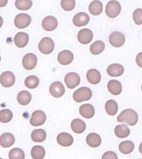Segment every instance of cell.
<instances>
[{
    "instance_id": "6da1fadb",
    "label": "cell",
    "mask_w": 142,
    "mask_h": 159,
    "mask_svg": "<svg viewBox=\"0 0 142 159\" xmlns=\"http://www.w3.org/2000/svg\"><path fill=\"white\" fill-rule=\"evenodd\" d=\"M138 113L136 111L132 109H126L124 110L117 117V121L134 126L138 123Z\"/></svg>"
},
{
    "instance_id": "7a4b0ae2",
    "label": "cell",
    "mask_w": 142,
    "mask_h": 159,
    "mask_svg": "<svg viewBox=\"0 0 142 159\" xmlns=\"http://www.w3.org/2000/svg\"><path fill=\"white\" fill-rule=\"evenodd\" d=\"M92 96V91L89 88L81 87L74 92L73 97L75 102L79 103L89 100Z\"/></svg>"
},
{
    "instance_id": "3957f363",
    "label": "cell",
    "mask_w": 142,
    "mask_h": 159,
    "mask_svg": "<svg viewBox=\"0 0 142 159\" xmlns=\"http://www.w3.org/2000/svg\"><path fill=\"white\" fill-rule=\"evenodd\" d=\"M121 6L120 4L116 0L109 1L106 7V14L110 18H116L121 12Z\"/></svg>"
},
{
    "instance_id": "277c9868",
    "label": "cell",
    "mask_w": 142,
    "mask_h": 159,
    "mask_svg": "<svg viewBox=\"0 0 142 159\" xmlns=\"http://www.w3.org/2000/svg\"><path fill=\"white\" fill-rule=\"evenodd\" d=\"M54 41L49 37L42 38L38 44V49L44 55L50 54L54 49Z\"/></svg>"
},
{
    "instance_id": "5b68a950",
    "label": "cell",
    "mask_w": 142,
    "mask_h": 159,
    "mask_svg": "<svg viewBox=\"0 0 142 159\" xmlns=\"http://www.w3.org/2000/svg\"><path fill=\"white\" fill-rule=\"evenodd\" d=\"M46 120V116L45 113L42 111L37 110L34 111L32 114L30 122L32 126L36 127L44 125L45 123Z\"/></svg>"
},
{
    "instance_id": "8992f818",
    "label": "cell",
    "mask_w": 142,
    "mask_h": 159,
    "mask_svg": "<svg viewBox=\"0 0 142 159\" xmlns=\"http://www.w3.org/2000/svg\"><path fill=\"white\" fill-rule=\"evenodd\" d=\"M109 42L114 47L120 48L125 43V35L120 32L114 31L110 34L109 37Z\"/></svg>"
},
{
    "instance_id": "52a82bcc",
    "label": "cell",
    "mask_w": 142,
    "mask_h": 159,
    "mask_svg": "<svg viewBox=\"0 0 142 159\" xmlns=\"http://www.w3.org/2000/svg\"><path fill=\"white\" fill-rule=\"evenodd\" d=\"M80 82V76L75 72H69L64 77V82L67 88L70 89H74L78 86Z\"/></svg>"
},
{
    "instance_id": "ba28073f",
    "label": "cell",
    "mask_w": 142,
    "mask_h": 159,
    "mask_svg": "<svg viewBox=\"0 0 142 159\" xmlns=\"http://www.w3.org/2000/svg\"><path fill=\"white\" fill-rule=\"evenodd\" d=\"M31 21V17L26 13L17 15L15 19V25L17 28L23 29L29 25Z\"/></svg>"
},
{
    "instance_id": "9c48e42d",
    "label": "cell",
    "mask_w": 142,
    "mask_h": 159,
    "mask_svg": "<svg viewBox=\"0 0 142 159\" xmlns=\"http://www.w3.org/2000/svg\"><path fill=\"white\" fill-rule=\"evenodd\" d=\"M22 64L26 70H32L37 66V57L33 53L26 54L23 58Z\"/></svg>"
},
{
    "instance_id": "30bf717a",
    "label": "cell",
    "mask_w": 142,
    "mask_h": 159,
    "mask_svg": "<svg viewBox=\"0 0 142 159\" xmlns=\"http://www.w3.org/2000/svg\"><path fill=\"white\" fill-rule=\"evenodd\" d=\"M15 82V76L12 72L5 71L0 76V84L5 88L12 86Z\"/></svg>"
},
{
    "instance_id": "8fae6325",
    "label": "cell",
    "mask_w": 142,
    "mask_h": 159,
    "mask_svg": "<svg viewBox=\"0 0 142 159\" xmlns=\"http://www.w3.org/2000/svg\"><path fill=\"white\" fill-rule=\"evenodd\" d=\"M93 38V34L91 30L88 29H83L79 30L77 38L81 43L87 45L91 42Z\"/></svg>"
},
{
    "instance_id": "7c38bea8",
    "label": "cell",
    "mask_w": 142,
    "mask_h": 159,
    "mask_svg": "<svg viewBox=\"0 0 142 159\" xmlns=\"http://www.w3.org/2000/svg\"><path fill=\"white\" fill-rule=\"evenodd\" d=\"M50 93L54 98H60L63 96L65 93V89L61 82L56 81L50 84Z\"/></svg>"
},
{
    "instance_id": "4fadbf2b",
    "label": "cell",
    "mask_w": 142,
    "mask_h": 159,
    "mask_svg": "<svg viewBox=\"0 0 142 159\" xmlns=\"http://www.w3.org/2000/svg\"><path fill=\"white\" fill-rule=\"evenodd\" d=\"M74 60V55L71 51L64 50L61 51L58 56L59 63L63 66H67L72 63Z\"/></svg>"
},
{
    "instance_id": "5bb4252c",
    "label": "cell",
    "mask_w": 142,
    "mask_h": 159,
    "mask_svg": "<svg viewBox=\"0 0 142 159\" xmlns=\"http://www.w3.org/2000/svg\"><path fill=\"white\" fill-rule=\"evenodd\" d=\"M58 25L57 19L54 16H48L45 17L42 22L43 29L47 31H52L56 29Z\"/></svg>"
},
{
    "instance_id": "9a60e30c",
    "label": "cell",
    "mask_w": 142,
    "mask_h": 159,
    "mask_svg": "<svg viewBox=\"0 0 142 159\" xmlns=\"http://www.w3.org/2000/svg\"><path fill=\"white\" fill-rule=\"evenodd\" d=\"M89 16L87 13L85 12H79L76 14L73 17V22L77 27H83L88 25L89 22Z\"/></svg>"
},
{
    "instance_id": "2e32d148",
    "label": "cell",
    "mask_w": 142,
    "mask_h": 159,
    "mask_svg": "<svg viewBox=\"0 0 142 159\" xmlns=\"http://www.w3.org/2000/svg\"><path fill=\"white\" fill-rule=\"evenodd\" d=\"M57 142L62 147H70L73 143L74 139L70 134L67 133H61L57 137Z\"/></svg>"
},
{
    "instance_id": "e0dca14e",
    "label": "cell",
    "mask_w": 142,
    "mask_h": 159,
    "mask_svg": "<svg viewBox=\"0 0 142 159\" xmlns=\"http://www.w3.org/2000/svg\"><path fill=\"white\" fill-rule=\"evenodd\" d=\"M29 39V37L27 34L20 32L15 35L14 37V42L17 47L22 48L25 47L28 44Z\"/></svg>"
},
{
    "instance_id": "ac0fdd59",
    "label": "cell",
    "mask_w": 142,
    "mask_h": 159,
    "mask_svg": "<svg viewBox=\"0 0 142 159\" xmlns=\"http://www.w3.org/2000/svg\"><path fill=\"white\" fill-rule=\"evenodd\" d=\"M79 112L80 115L86 119H91L93 117L95 112L93 105L89 104L81 105L79 108Z\"/></svg>"
},
{
    "instance_id": "d6986e66",
    "label": "cell",
    "mask_w": 142,
    "mask_h": 159,
    "mask_svg": "<svg viewBox=\"0 0 142 159\" xmlns=\"http://www.w3.org/2000/svg\"><path fill=\"white\" fill-rule=\"evenodd\" d=\"M107 72L109 75L114 77L121 76L124 72L123 66L119 64H112L107 67Z\"/></svg>"
},
{
    "instance_id": "ffe728a7",
    "label": "cell",
    "mask_w": 142,
    "mask_h": 159,
    "mask_svg": "<svg viewBox=\"0 0 142 159\" xmlns=\"http://www.w3.org/2000/svg\"><path fill=\"white\" fill-rule=\"evenodd\" d=\"M107 88L109 92L114 96H118L122 92V84L120 82L117 80H110L107 84Z\"/></svg>"
},
{
    "instance_id": "44dd1931",
    "label": "cell",
    "mask_w": 142,
    "mask_h": 159,
    "mask_svg": "<svg viewBox=\"0 0 142 159\" xmlns=\"http://www.w3.org/2000/svg\"><path fill=\"white\" fill-rule=\"evenodd\" d=\"M86 124L80 119H75L71 121V128L76 134H81L86 130Z\"/></svg>"
},
{
    "instance_id": "7402d4cb",
    "label": "cell",
    "mask_w": 142,
    "mask_h": 159,
    "mask_svg": "<svg viewBox=\"0 0 142 159\" xmlns=\"http://www.w3.org/2000/svg\"><path fill=\"white\" fill-rule=\"evenodd\" d=\"M15 139L12 134L6 133L0 137V145L5 148L11 147L15 143Z\"/></svg>"
},
{
    "instance_id": "603a6c76",
    "label": "cell",
    "mask_w": 142,
    "mask_h": 159,
    "mask_svg": "<svg viewBox=\"0 0 142 159\" xmlns=\"http://www.w3.org/2000/svg\"><path fill=\"white\" fill-rule=\"evenodd\" d=\"M87 79L90 84H98L101 80L100 72L96 69H91L87 73Z\"/></svg>"
},
{
    "instance_id": "cb8c5ba5",
    "label": "cell",
    "mask_w": 142,
    "mask_h": 159,
    "mask_svg": "<svg viewBox=\"0 0 142 159\" xmlns=\"http://www.w3.org/2000/svg\"><path fill=\"white\" fill-rule=\"evenodd\" d=\"M86 141L89 147L96 148L100 146L102 143V139L99 135L92 133L87 135Z\"/></svg>"
},
{
    "instance_id": "d4e9b609",
    "label": "cell",
    "mask_w": 142,
    "mask_h": 159,
    "mask_svg": "<svg viewBox=\"0 0 142 159\" xmlns=\"http://www.w3.org/2000/svg\"><path fill=\"white\" fill-rule=\"evenodd\" d=\"M89 11L94 16L99 15L103 11V4L99 0L93 1L89 5Z\"/></svg>"
},
{
    "instance_id": "484cf974",
    "label": "cell",
    "mask_w": 142,
    "mask_h": 159,
    "mask_svg": "<svg viewBox=\"0 0 142 159\" xmlns=\"http://www.w3.org/2000/svg\"><path fill=\"white\" fill-rule=\"evenodd\" d=\"M114 133L119 138H126L130 134V129L126 125H120L116 127L114 129Z\"/></svg>"
},
{
    "instance_id": "4316f807",
    "label": "cell",
    "mask_w": 142,
    "mask_h": 159,
    "mask_svg": "<svg viewBox=\"0 0 142 159\" xmlns=\"http://www.w3.org/2000/svg\"><path fill=\"white\" fill-rule=\"evenodd\" d=\"M31 138L34 142L42 143L46 139V132L45 130L42 129L34 130L31 133Z\"/></svg>"
},
{
    "instance_id": "83f0119b",
    "label": "cell",
    "mask_w": 142,
    "mask_h": 159,
    "mask_svg": "<svg viewBox=\"0 0 142 159\" xmlns=\"http://www.w3.org/2000/svg\"><path fill=\"white\" fill-rule=\"evenodd\" d=\"M105 109L107 113L110 116L116 115L118 111V105L117 102L113 100L107 101L105 104Z\"/></svg>"
},
{
    "instance_id": "f1b7e54d",
    "label": "cell",
    "mask_w": 142,
    "mask_h": 159,
    "mask_svg": "<svg viewBox=\"0 0 142 159\" xmlns=\"http://www.w3.org/2000/svg\"><path fill=\"white\" fill-rule=\"evenodd\" d=\"M17 100L18 102L21 105H27L31 100V95L29 92L22 90L18 93Z\"/></svg>"
},
{
    "instance_id": "f546056e",
    "label": "cell",
    "mask_w": 142,
    "mask_h": 159,
    "mask_svg": "<svg viewBox=\"0 0 142 159\" xmlns=\"http://www.w3.org/2000/svg\"><path fill=\"white\" fill-rule=\"evenodd\" d=\"M105 49V43L102 41H96L90 46V52L93 55H99L102 53Z\"/></svg>"
},
{
    "instance_id": "4dcf8cb0",
    "label": "cell",
    "mask_w": 142,
    "mask_h": 159,
    "mask_svg": "<svg viewBox=\"0 0 142 159\" xmlns=\"http://www.w3.org/2000/svg\"><path fill=\"white\" fill-rule=\"evenodd\" d=\"M134 143L130 141H123L119 145V150L124 155H128L132 153L134 151Z\"/></svg>"
},
{
    "instance_id": "1f68e13d",
    "label": "cell",
    "mask_w": 142,
    "mask_h": 159,
    "mask_svg": "<svg viewBox=\"0 0 142 159\" xmlns=\"http://www.w3.org/2000/svg\"><path fill=\"white\" fill-rule=\"evenodd\" d=\"M31 155L34 159H42L45 155V149L41 146H34L31 149Z\"/></svg>"
},
{
    "instance_id": "d6a6232c",
    "label": "cell",
    "mask_w": 142,
    "mask_h": 159,
    "mask_svg": "<svg viewBox=\"0 0 142 159\" xmlns=\"http://www.w3.org/2000/svg\"><path fill=\"white\" fill-rule=\"evenodd\" d=\"M40 80L37 76L30 75L26 78L25 84L26 86L30 89H34L37 87L39 84Z\"/></svg>"
},
{
    "instance_id": "836d02e7",
    "label": "cell",
    "mask_w": 142,
    "mask_h": 159,
    "mask_svg": "<svg viewBox=\"0 0 142 159\" xmlns=\"http://www.w3.org/2000/svg\"><path fill=\"white\" fill-rule=\"evenodd\" d=\"M33 2L31 0H16L15 6L21 11H27L31 8Z\"/></svg>"
},
{
    "instance_id": "e575fe53",
    "label": "cell",
    "mask_w": 142,
    "mask_h": 159,
    "mask_svg": "<svg viewBox=\"0 0 142 159\" xmlns=\"http://www.w3.org/2000/svg\"><path fill=\"white\" fill-rule=\"evenodd\" d=\"M13 113L9 109H2L0 111V121L3 123H7L12 120Z\"/></svg>"
},
{
    "instance_id": "d590c367",
    "label": "cell",
    "mask_w": 142,
    "mask_h": 159,
    "mask_svg": "<svg viewBox=\"0 0 142 159\" xmlns=\"http://www.w3.org/2000/svg\"><path fill=\"white\" fill-rule=\"evenodd\" d=\"M25 157L24 152L19 148H14L9 153V159H24Z\"/></svg>"
},
{
    "instance_id": "8d00e7d4",
    "label": "cell",
    "mask_w": 142,
    "mask_h": 159,
    "mask_svg": "<svg viewBox=\"0 0 142 159\" xmlns=\"http://www.w3.org/2000/svg\"><path fill=\"white\" fill-rule=\"evenodd\" d=\"M60 4L64 11H71L75 8V0H62Z\"/></svg>"
},
{
    "instance_id": "74e56055",
    "label": "cell",
    "mask_w": 142,
    "mask_h": 159,
    "mask_svg": "<svg viewBox=\"0 0 142 159\" xmlns=\"http://www.w3.org/2000/svg\"><path fill=\"white\" fill-rule=\"evenodd\" d=\"M133 19L134 22L137 25H141L142 24V9H136L133 13Z\"/></svg>"
},
{
    "instance_id": "f35d334b",
    "label": "cell",
    "mask_w": 142,
    "mask_h": 159,
    "mask_svg": "<svg viewBox=\"0 0 142 159\" xmlns=\"http://www.w3.org/2000/svg\"><path fill=\"white\" fill-rule=\"evenodd\" d=\"M102 159H117L118 157L115 152L112 151H108L105 153L102 156Z\"/></svg>"
},
{
    "instance_id": "ab89813d",
    "label": "cell",
    "mask_w": 142,
    "mask_h": 159,
    "mask_svg": "<svg viewBox=\"0 0 142 159\" xmlns=\"http://www.w3.org/2000/svg\"><path fill=\"white\" fill-rule=\"evenodd\" d=\"M136 62L139 67L142 68V52H140L136 57Z\"/></svg>"
},
{
    "instance_id": "60d3db41",
    "label": "cell",
    "mask_w": 142,
    "mask_h": 159,
    "mask_svg": "<svg viewBox=\"0 0 142 159\" xmlns=\"http://www.w3.org/2000/svg\"><path fill=\"white\" fill-rule=\"evenodd\" d=\"M8 0H0V7H4L8 3Z\"/></svg>"
},
{
    "instance_id": "b9f144b4",
    "label": "cell",
    "mask_w": 142,
    "mask_h": 159,
    "mask_svg": "<svg viewBox=\"0 0 142 159\" xmlns=\"http://www.w3.org/2000/svg\"><path fill=\"white\" fill-rule=\"evenodd\" d=\"M2 24H3V19H2V17L0 16V28L2 27Z\"/></svg>"
},
{
    "instance_id": "7bdbcfd3",
    "label": "cell",
    "mask_w": 142,
    "mask_h": 159,
    "mask_svg": "<svg viewBox=\"0 0 142 159\" xmlns=\"http://www.w3.org/2000/svg\"><path fill=\"white\" fill-rule=\"evenodd\" d=\"M139 152L142 154V143H141L140 144V145H139Z\"/></svg>"
},
{
    "instance_id": "ee69618b",
    "label": "cell",
    "mask_w": 142,
    "mask_h": 159,
    "mask_svg": "<svg viewBox=\"0 0 142 159\" xmlns=\"http://www.w3.org/2000/svg\"><path fill=\"white\" fill-rule=\"evenodd\" d=\"M0 61H1V56H0Z\"/></svg>"
},
{
    "instance_id": "f6af8a7d",
    "label": "cell",
    "mask_w": 142,
    "mask_h": 159,
    "mask_svg": "<svg viewBox=\"0 0 142 159\" xmlns=\"http://www.w3.org/2000/svg\"></svg>"
}]
</instances>
